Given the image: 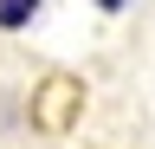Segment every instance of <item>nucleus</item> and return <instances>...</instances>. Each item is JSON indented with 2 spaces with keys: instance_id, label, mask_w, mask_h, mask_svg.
I'll return each instance as SVG.
<instances>
[{
  "instance_id": "f257e3e1",
  "label": "nucleus",
  "mask_w": 155,
  "mask_h": 149,
  "mask_svg": "<svg viewBox=\"0 0 155 149\" xmlns=\"http://www.w3.org/2000/svg\"><path fill=\"white\" fill-rule=\"evenodd\" d=\"M32 13H39V0H0V32L32 26Z\"/></svg>"
},
{
  "instance_id": "f03ea898",
  "label": "nucleus",
  "mask_w": 155,
  "mask_h": 149,
  "mask_svg": "<svg viewBox=\"0 0 155 149\" xmlns=\"http://www.w3.org/2000/svg\"><path fill=\"white\" fill-rule=\"evenodd\" d=\"M97 7H104V13H116V7H123V0H97Z\"/></svg>"
}]
</instances>
